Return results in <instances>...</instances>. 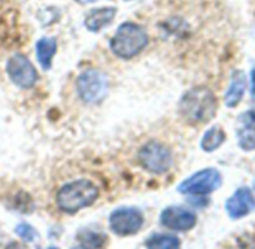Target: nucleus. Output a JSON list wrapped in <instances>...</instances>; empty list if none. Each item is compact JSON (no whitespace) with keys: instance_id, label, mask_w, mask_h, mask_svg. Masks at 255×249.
Wrapping results in <instances>:
<instances>
[{"instance_id":"f257e3e1","label":"nucleus","mask_w":255,"mask_h":249,"mask_svg":"<svg viewBox=\"0 0 255 249\" xmlns=\"http://www.w3.org/2000/svg\"><path fill=\"white\" fill-rule=\"evenodd\" d=\"M218 100L212 90L206 87H194L188 90L179 100V114L190 125H202L217 115Z\"/></svg>"},{"instance_id":"f03ea898","label":"nucleus","mask_w":255,"mask_h":249,"mask_svg":"<svg viewBox=\"0 0 255 249\" xmlns=\"http://www.w3.org/2000/svg\"><path fill=\"white\" fill-rule=\"evenodd\" d=\"M99 197V188L88 179H76L64 184L55 196V203L60 211L66 214H76L78 211L91 206Z\"/></svg>"},{"instance_id":"7ed1b4c3","label":"nucleus","mask_w":255,"mask_h":249,"mask_svg":"<svg viewBox=\"0 0 255 249\" xmlns=\"http://www.w3.org/2000/svg\"><path fill=\"white\" fill-rule=\"evenodd\" d=\"M149 36L146 30L136 22L121 24L111 39V51L123 60L137 57L148 45Z\"/></svg>"},{"instance_id":"20e7f679","label":"nucleus","mask_w":255,"mask_h":249,"mask_svg":"<svg viewBox=\"0 0 255 249\" xmlns=\"http://www.w3.org/2000/svg\"><path fill=\"white\" fill-rule=\"evenodd\" d=\"M137 160L140 166L154 175H163L166 173L173 163L172 151L167 145L161 142H148L145 143L137 154Z\"/></svg>"},{"instance_id":"39448f33","label":"nucleus","mask_w":255,"mask_h":249,"mask_svg":"<svg viewBox=\"0 0 255 249\" xmlns=\"http://www.w3.org/2000/svg\"><path fill=\"white\" fill-rule=\"evenodd\" d=\"M108 76L97 69H87L82 73H79L76 79L78 94L88 105L102 102L108 94Z\"/></svg>"},{"instance_id":"423d86ee","label":"nucleus","mask_w":255,"mask_h":249,"mask_svg":"<svg viewBox=\"0 0 255 249\" xmlns=\"http://www.w3.org/2000/svg\"><path fill=\"white\" fill-rule=\"evenodd\" d=\"M221 184H223L221 173L217 169L209 167L182 181L178 187V191L187 196H206L217 191L221 187Z\"/></svg>"},{"instance_id":"0eeeda50","label":"nucleus","mask_w":255,"mask_h":249,"mask_svg":"<svg viewBox=\"0 0 255 249\" xmlns=\"http://www.w3.org/2000/svg\"><path fill=\"white\" fill-rule=\"evenodd\" d=\"M143 214L137 208H118L109 217V227L118 236H133L143 226Z\"/></svg>"},{"instance_id":"6e6552de","label":"nucleus","mask_w":255,"mask_h":249,"mask_svg":"<svg viewBox=\"0 0 255 249\" xmlns=\"http://www.w3.org/2000/svg\"><path fill=\"white\" fill-rule=\"evenodd\" d=\"M6 72L10 81L18 88H31L37 82V70L22 54H13L6 64Z\"/></svg>"},{"instance_id":"1a4fd4ad","label":"nucleus","mask_w":255,"mask_h":249,"mask_svg":"<svg viewBox=\"0 0 255 249\" xmlns=\"http://www.w3.org/2000/svg\"><path fill=\"white\" fill-rule=\"evenodd\" d=\"M160 224L173 232H190L197 224V217L187 208L169 206L160 215Z\"/></svg>"},{"instance_id":"9d476101","label":"nucleus","mask_w":255,"mask_h":249,"mask_svg":"<svg viewBox=\"0 0 255 249\" xmlns=\"http://www.w3.org/2000/svg\"><path fill=\"white\" fill-rule=\"evenodd\" d=\"M255 209V196L248 187H242L226 202V211L233 220H241Z\"/></svg>"},{"instance_id":"9b49d317","label":"nucleus","mask_w":255,"mask_h":249,"mask_svg":"<svg viewBox=\"0 0 255 249\" xmlns=\"http://www.w3.org/2000/svg\"><path fill=\"white\" fill-rule=\"evenodd\" d=\"M236 136L241 149L253 151L255 149V112L247 111L239 115L236 123Z\"/></svg>"},{"instance_id":"f8f14e48","label":"nucleus","mask_w":255,"mask_h":249,"mask_svg":"<svg viewBox=\"0 0 255 249\" xmlns=\"http://www.w3.org/2000/svg\"><path fill=\"white\" fill-rule=\"evenodd\" d=\"M117 15V7L114 6H105V7H97L88 12V15L84 19L85 27L90 31H100L106 25H109Z\"/></svg>"},{"instance_id":"ddd939ff","label":"nucleus","mask_w":255,"mask_h":249,"mask_svg":"<svg viewBox=\"0 0 255 249\" xmlns=\"http://www.w3.org/2000/svg\"><path fill=\"white\" fill-rule=\"evenodd\" d=\"M245 91H247V76H245V73L241 72V70L233 72L230 85H229L227 93H226V105L229 108H236L242 102V99L245 96Z\"/></svg>"},{"instance_id":"4468645a","label":"nucleus","mask_w":255,"mask_h":249,"mask_svg":"<svg viewBox=\"0 0 255 249\" xmlns=\"http://www.w3.org/2000/svg\"><path fill=\"white\" fill-rule=\"evenodd\" d=\"M57 52V40L54 37H42L36 43V57L43 70H48L52 64V58Z\"/></svg>"},{"instance_id":"2eb2a0df","label":"nucleus","mask_w":255,"mask_h":249,"mask_svg":"<svg viewBox=\"0 0 255 249\" xmlns=\"http://www.w3.org/2000/svg\"><path fill=\"white\" fill-rule=\"evenodd\" d=\"M226 140V133L221 127L218 125H214L211 127L202 137V142H200V146L203 151L206 152H214L217 151Z\"/></svg>"},{"instance_id":"dca6fc26","label":"nucleus","mask_w":255,"mask_h":249,"mask_svg":"<svg viewBox=\"0 0 255 249\" xmlns=\"http://www.w3.org/2000/svg\"><path fill=\"white\" fill-rule=\"evenodd\" d=\"M146 249H181L179 238L173 235H154L151 236L146 244Z\"/></svg>"},{"instance_id":"f3484780","label":"nucleus","mask_w":255,"mask_h":249,"mask_svg":"<svg viewBox=\"0 0 255 249\" xmlns=\"http://www.w3.org/2000/svg\"><path fill=\"white\" fill-rule=\"evenodd\" d=\"M78 239L81 242V247L87 249H102L106 242L108 238L103 233L99 232H93V230H82L78 235Z\"/></svg>"},{"instance_id":"a211bd4d","label":"nucleus","mask_w":255,"mask_h":249,"mask_svg":"<svg viewBox=\"0 0 255 249\" xmlns=\"http://www.w3.org/2000/svg\"><path fill=\"white\" fill-rule=\"evenodd\" d=\"M15 233H16L22 241H25V242H33V241L36 239V236H37L36 232H34V229H33L31 226L25 224V223L18 224L16 229H15Z\"/></svg>"},{"instance_id":"6ab92c4d","label":"nucleus","mask_w":255,"mask_h":249,"mask_svg":"<svg viewBox=\"0 0 255 249\" xmlns=\"http://www.w3.org/2000/svg\"><path fill=\"white\" fill-rule=\"evenodd\" d=\"M6 249H27L25 247H24V244H21V242H10L7 247H6Z\"/></svg>"},{"instance_id":"aec40b11","label":"nucleus","mask_w":255,"mask_h":249,"mask_svg":"<svg viewBox=\"0 0 255 249\" xmlns=\"http://www.w3.org/2000/svg\"><path fill=\"white\" fill-rule=\"evenodd\" d=\"M251 93H253V100L255 103V69L251 73Z\"/></svg>"},{"instance_id":"412c9836","label":"nucleus","mask_w":255,"mask_h":249,"mask_svg":"<svg viewBox=\"0 0 255 249\" xmlns=\"http://www.w3.org/2000/svg\"><path fill=\"white\" fill-rule=\"evenodd\" d=\"M78 3H93V1H96V0H76Z\"/></svg>"},{"instance_id":"4be33fe9","label":"nucleus","mask_w":255,"mask_h":249,"mask_svg":"<svg viewBox=\"0 0 255 249\" xmlns=\"http://www.w3.org/2000/svg\"><path fill=\"white\" fill-rule=\"evenodd\" d=\"M72 249H87V248H84V247H75V248H72Z\"/></svg>"},{"instance_id":"5701e85b","label":"nucleus","mask_w":255,"mask_h":249,"mask_svg":"<svg viewBox=\"0 0 255 249\" xmlns=\"http://www.w3.org/2000/svg\"><path fill=\"white\" fill-rule=\"evenodd\" d=\"M48 249H57V248H54V247H51V248H48Z\"/></svg>"}]
</instances>
